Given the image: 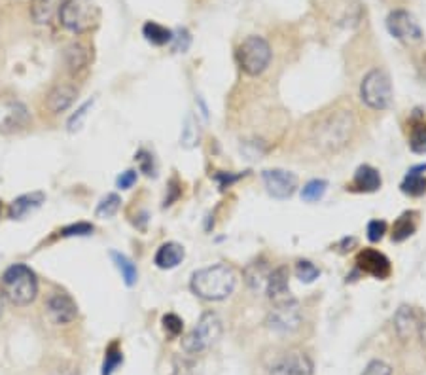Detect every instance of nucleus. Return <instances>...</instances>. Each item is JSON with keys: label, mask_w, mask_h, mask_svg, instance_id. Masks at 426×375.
Returning <instances> with one entry per match:
<instances>
[{"label": "nucleus", "mask_w": 426, "mask_h": 375, "mask_svg": "<svg viewBox=\"0 0 426 375\" xmlns=\"http://www.w3.org/2000/svg\"><path fill=\"white\" fill-rule=\"evenodd\" d=\"M356 131L354 114L347 108L320 112L309 125V142L322 154H336L351 142Z\"/></svg>", "instance_id": "f257e3e1"}, {"label": "nucleus", "mask_w": 426, "mask_h": 375, "mask_svg": "<svg viewBox=\"0 0 426 375\" xmlns=\"http://www.w3.org/2000/svg\"><path fill=\"white\" fill-rule=\"evenodd\" d=\"M237 273L228 264L203 267L191 275L190 288L193 294L205 302H222L235 292Z\"/></svg>", "instance_id": "f03ea898"}, {"label": "nucleus", "mask_w": 426, "mask_h": 375, "mask_svg": "<svg viewBox=\"0 0 426 375\" xmlns=\"http://www.w3.org/2000/svg\"><path fill=\"white\" fill-rule=\"evenodd\" d=\"M2 296L8 302L25 307L37 300L38 280L35 271L25 264H14L8 267L0 279Z\"/></svg>", "instance_id": "7ed1b4c3"}, {"label": "nucleus", "mask_w": 426, "mask_h": 375, "mask_svg": "<svg viewBox=\"0 0 426 375\" xmlns=\"http://www.w3.org/2000/svg\"><path fill=\"white\" fill-rule=\"evenodd\" d=\"M59 21L74 35H84L99 25L101 12L93 0H65L59 8Z\"/></svg>", "instance_id": "20e7f679"}, {"label": "nucleus", "mask_w": 426, "mask_h": 375, "mask_svg": "<svg viewBox=\"0 0 426 375\" xmlns=\"http://www.w3.org/2000/svg\"><path fill=\"white\" fill-rule=\"evenodd\" d=\"M222 320L214 311H206L201 315L197 324L191 328L186 338H182V351L188 356H195L209 351L220 339Z\"/></svg>", "instance_id": "39448f33"}, {"label": "nucleus", "mask_w": 426, "mask_h": 375, "mask_svg": "<svg viewBox=\"0 0 426 375\" xmlns=\"http://www.w3.org/2000/svg\"><path fill=\"white\" fill-rule=\"evenodd\" d=\"M237 63L246 76H260L271 63V46L262 37H249L237 48Z\"/></svg>", "instance_id": "423d86ee"}, {"label": "nucleus", "mask_w": 426, "mask_h": 375, "mask_svg": "<svg viewBox=\"0 0 426 375\" xmlns=\"http://www.w3.org/2000/svg\"><path fill=\"white\" fill-rule=\"evenodd\" d=\"M360 99L371 110H387L392 104V84L389 74L381 68L369 70L360 84Z\"/></svg>", "instance_id": "0eeeda50"}, {"label": "nucleus", "mask_w": 426, "mask_h": 375, "mask_svg": "<svg viewBox=\"0 0 426 375\" xmlns=\"http://www.w3.org/2000/svg\"><path fill=\"white\" fill-rule=\"evenodd\" d=\"M302 318L300 303L296 302L294 298H290L284 302L273 303L271 311L267 313V318H265V324L275 334L287 336V334H292L302 326Z\"/></svg>", "instance_id": "6e6552de"}, {"label": "nucleus", "mask_w": 426, "mask_h": 375, "mask_svg": "<svg viewBox=\"0 0 426 375\" xmlns=\"http://www.w3.org/2000/svg\"><path fill=\"white\" fill-rule=\"evenodd\" d=\"M387 29L396 40L405 42V44H415L423 40V30H420L419 23L405 10L390 12L387 17Z\"/></svg>", "instance_id": "1a4fd4ad"}, {"label": "nucleus", "mask_w": 426, "mask_h": 375, "mask_svg": "<svg viewBox=\"0 0 426 375\" xmlns=\"http://www.w3.org/2000/svg\"><path fill=\"white\" fill-rule=\"evenodd\" d=\"M262 180H264L265 190L267 193L275 199H284L292 198L298 190V177L294 173L284 169H267L264 171L262 175Z\"/></svg>", "instance_id": "9d476101"}, {"label": "nucleus", "mask_w": 426, "mask_h": 375, "mask_svg": "<svg viewBox=\"0 0 426 375\" xmlns=\"http://www.w3.org/2000/svg\"><path fill=\"white\" fill-rule=\"evenodd\" d=\"M356 267L358 271L371 275L374 279H389L392 273V265L390 260L383 252L375 249H362L356 256Z\"/></svg>", "instance_id": "9b49d317"}, {"label": "nucleus", "mask_w": 426, "mask_h": 375, "mask_svg": "<svg viewBox=\"0 0 426 375\" xmlns=\"http://www.w3.org/2000/svg\"><path fill=\"white\" fill-rule=\"evenodd\" d=\"M46 313L57 326L70 324L78 315V305L66 292H53L46 303Z\"/></svg>", "instance_id": "f8f14e48"}, {"label": "nucleus", "mask_w": 426, "mask_h": 375, "mask_svg": "<svg viewBox=\"0 0 426 375\" xmlns=\"http://www.w3.org/2000/svg\"><path fill=\"white\" fill-rule=\"evenodd\" d=\"M271 375H315V366L309 354L302 351H290L273 364Z\"/></svg>", "instance_id": "ddd939ff"}, {"label": "nucleus", "mask_w": 426, "mask_h": 375, "mask_svg": "<svg viewBox=\"0 0 426 375\" xmlns=\"http://www.w3.org/2000/svg\"><path fill=\"white\" fill-rule=\"evenodd\" d=\"M29 112L25 104L17 101H2L0 103V129L2 131H15L29 124Z\"/></svg>", "instance_id": "4468645a"}, {"label": "nucleus", "mask_w": 426, "mask_h": 375, "mask_svg": "<svg viewBox=\"0 0 426 375\" xmlns=\"http://www.w3.org/2000/svg\"><path fill=\"white\" fill-rule=\"evenodd\" d=\"M288 279H290V273H288V267H284V265H279V267L271 269L267 285H265V294H267V298L273 303L284 302V300L292 298Z\"/></svg>", "instance_id": "2eb2a0df"}, {"label": "nucleus", "mask_w": 426, "mask_h": 375, "mask_svg": "<svg viewBox=\"0 0 426 375\" xmlns=\"http://www.w3.org/2000/svg\"><path fill=\"white\" fill-rule=\"evenodd\" d=\"M417 324H419V315L412 305H400L392 316L394 331L402 341H409L417 334Z\"/></svg>", "instance_id": "dca6fc26"}, {"label": "nucleus", "mask_w": 426, "mask_h": 375, "mask_svg": "<svg viewBox=\"0 0 426 375\" xmlns=\"http://www.w3.org/2000/svg\"><path fill=\"white\" fill-rule=\"evenodd\" d=\"M381 173L371 167V165H360L354 173L353 182L347 186V190L354 193H374L381 188Z\"/></svg>", "instance_id": "f3484780"}, {"label": "nucleus", "mask_w": 426, "mask_h": 375, "mask_svg": "<svg viewBox=\"0 0 426 375\" xmlns=\"http://www.w3.org/2000/svg\"><path fill=\"white\" fill-rule=\"evenodd\" d=\"M76 95H78V89L74 88L72 84H57L48 93L46 106H48V110L52 112V114H61V112H65L66 108L72 106V103L76 101Z\"/></svg>", "instance_id": "a211bd4d"}, {"label": "nucleus", "mask_w": 426, "mask_h": 375, "mask_svg": "<svg viewBox=\"0 0 426 375\" xmlns=\"http://www.w3.org/2000/svg\"><path fill=\"white\" fill-rule=\"evenodd\" d=\"M269 273H271V267L265 262L264 258H258L254 262H250L243 271V279L246 282V287L252 290V292H265V285H267V279H269Z\"/></svg>", "instance_id": "6ab92c4d"}, {"label": "nucleus", "mask_w": 426, "mask_h": 375, "mask_svg": "<svg viewBox=\"0 0 426 375\" xmlns=\"http://www.w3.org/2000/svg\"><path fill=\"white\" fill-rule=\"evenodd\" d=\"M46 195L42 191H32V193H25L21 198L14 199L10 203V209H8V216L12 220H23L27 214H30L32 211H37L38 206L44 203Z\"/></svg>", "instance_id": "aec40b11"}, {"label": "nucleus", "mask_w": 426, "mask_h": 375, "mask_svg": "<svg viewBox=\"0 0 426 375\" xmlns=\"http://www.w3.org/2000/svg\"><path fill=\"white\" fill-rule=\"evenodd\" d=\"M184 252L182 244L175 243V241H169V243H163L154 256V264L159 267V269H175L178 264H182Z\"/></svg>", "instance_id": "412c9836"}, {"label": "nucleus", "mask_w": 426, "mask_h": 375, "mask_svg": "<svg viewBox=\"0 0 426 375\" xmlns=\"http://www.w3.org/2000/svg\"><path fill=\"white\" fill-rule=\"evenodd\" d=\"M426 163L425 165H415L407 171V175L400 184V190L404 191L409 198H420L426 193Z\"/></svg>", "instance_id": "4be33fe9"}, {"label": "nucleus", "mask_w": 426, "mask_h": 375, "mask_svg": "<svg viewBox=\"0 0 426 375\" xmlns=\"http://www.w3.org/2000/svg\"><path fill=\"white\" fill-rule=\"evenodd\" d=\"M91 61V52H89L88 46L80 44V42H74L65 50V65L68 66L70 73H80Z\"/></svg>", "instance_id": "5701e85b"}, {"label": "nucleus", "mask_w": 426, "mask_h": 375, "mask_svg": "<svg viewBox=\"0 0 426 375\" xmlns=\"http://www.w3.org/2000/svg\"><path fill=\"white\" fill-rule=\"evenodd\" d=\"M415 216H417L415 213H404L400 218H396V222L392 224V233H390L394 243H404L405 239H409L415 233L417 229Z\"/></svg>", "instance_id": "b1692460"}, {"label": "nucleus", "mask_w": 426, "mask_h": 375, "mask_svg": "<svg viewBox=\"0 0 426 375\" xmlns=\"http://www.w3.org/2000/svg\"><path fill=\"white\" fill-rule=\"evenodd\" d=\"M110 258H112V262L116 264V267H118V271L122 273V279H124L125 285H127V287H135V285H137V280H139L137 265L133 264L131 260L125 256V254L116 252V250H112Z\"/></svg>", "instance_id": "393cba45"}, {"label": "nucleus", "mask_w": 426, "mask_h": 375, "mask_svg": "<svg viewBox=\"0 0 426 375\" xmlns=\"http://www.w3.org/2000/svg\"><path fill=\"white\" fill-rule=\"evenodd\" d=\"M57 6L59 0H30V15L37 23H50Z\"/></svg>", "instance_id": "a878e982"}, {"label": "nucleus", "mask_w": 426, "mask_h": 375, "mask_svg": "<svg viewBox=\"0 0 426 375\" xmlns=\"http://www.w3.org/2000/svg\"><path fill=\"white\" fill-rule=\"evenodd\" d=\"M142 35L146 38L150 44L154 46H165L169 44L173 40V30H169L167 27H163L159 23L155 21H148L144 27H142Z\"/></svg>", "instance_id": "bb28decb"}, {"label": "nucleus", "mask_w": 426, "mask_h": 375, "mask_svg": "<svg viewBox=\"0 0 426 375\" xmlns=\"http://www.w3.org/2000/svg\"><path fill=\"white\" fill-rule=\"evenodd\" d=\"M328 190V182L322 178H315V180H309L307 184L302 188V199L307 203H316L326 195Z\"/></svg>", "instance_id": "cd10ccee"}, {"label": "nucleus", "mask_w": 426, "mask_h": 375, "mask_svg": "<svg viewBox=\"0 0 426 375\" xmlns=\"http://www.w3.org/2000/svg\"><path fill=\"white\" fill-rule=\"evenodd\" d=\"M409 148L415 154H426V122H423V119L413 122Z\"/></svg>", "instance_id": "c85d7f7f"}, {"label": "nucleus", "mask_w": 426, "mask_h": 375, "mask_svg": "<svg viewBox=\"0 0 426 375\" xmlns=\"http://www.w3.org/2000/svg\"><path fill=\"white\" fill-rule=\"evenodd\" d=\"M119 205H122V199H119L118 193H108V195L97 205L95 216L97 218H112V216L119 211Z\"/></svg>", "instance_id": "c756f323"}, {"label": "nucleus", "mask_w": 426, "mask_h": 375, "mask_svg": "<svg viewBox=\"0 0 426 375\" xmlns=\"http://www.w3.org/2000/svg\"><path fill=\"white\" fill-rule=\"evenodd\" d=\"M124 362V353L119 351L118 343L114 341L108 349H106V354H104V362H103V375H112L118 366Z\"/></svg>", "instance_id": "7c9ffc66"}, {"label": "nucleus", "mask_w": 426, "mask_h": 375, "mask_svg": "<svg viewBox=\"0 0 426 375\" xmlns=\"http://www.w3.org/2000/svg\"><path fill=\"white\" fill-rule=\"evenodd\" d=\"M296 277L302 282H305V285H309V282H315L320 277V269L313 262H309V260H300L296 264Z\"/></svg>", "instance_id": "2f4dec72"}, {"label": "nucleus", "mask_w": 426, "mask_h": 375, "mask_svg": "<svg viewBox=\"0 0 426 375\" xmlns=\"http://www.w3.org/2000/svg\"><path fill=\"white\" fill-rule=\"evenodd\" d=\"M163 330H165V334L169 336V338H178L180 334H182L184 330V323L182 318L178 315H175V313H167V315L163 316Z\"/></svg>", "instance_id": "473e14b6"}, {"label": "nucleus", "mask_w": 426, "mask_h": 375, "mask_svg": "<svg viewBox=\"0 0 426 375\" xmlns=\"http://www.w3.org/2000/svg\"><path fill=\"white\" fill-rule=\"evenodd\" d=\"M91 233H93V226L88 222H78V224L61 229V237H84L91 235Z\"/></svg>", "instance_id": "72a5a7b5"}, {"label": "nucleus", "mask_w": 426, "mask_h": 375, "mask_svg": "<svg viewBox=\"0 0 426 375\" xmlns=\"http://www.w3.org/2000/svg\"><path fill=\"white\" fill-rule=\"evenodd\" d=\"M387 229H389V226H387V222L385 220H371L369 224H367V239L371 241V243H379L383 237H385V233H387Z\"/></svg>", "instance_id": "f704fd0d"}, {"label": "nucleus", "mask_w": 426, "mask_h": 375, "mask_svg": "<svg viewBox=\"0 0 426 375\" xmlns=\"http://www.w3.org/2000/svg\"><path fill=\"white\" fill-rule=\"evenodd\" d=\"M135 160H137V163H139V169L142 171L144 175H148V177H152V175H155L154 155L150 154V152H146V150H140Z\"/></svg>", "instance_id": "c9c22d12"}, {"label": "nucleus", "mask_w": 426, "mask_h": 375, "mask_svg": "<svg viewBox=\"0 0 426 375\" xmlns=\"http://www.w3.org/2000/svg\"><path fill=\"white\" fill-rule=\"evenodd\" d=\"M362 375H392V368L385 360H371L364 368Z\"/></svg>", "instance_id": "e433bc0d"}, {"label": "nucleus", "mask_w": 426, "mask_h": 375, "mask_svg": "<svg viewBox=\"0 0 426 375\" xmlns=\"http://www.w3.org/2000/svg\"><path fill=\"white\" fill-rule=\"evenodd\" d=\"M91 104H93V101H88L86 104H81L80 108L76 110V114H74L72 118L68 119V131H78L81 127V122H84V118L88 116V110L91 108Z\"/></svg>", "instance_id": "4c0bfd02"}, {"label": "nucleus", "mask_w": 426, "mask_h": 375, "mask_svg": "<svg viewBox=\"0 0 426 375\" xmlns=\"http://www.w3.org/2000/svg\"><path fill=\"white\" fill-rule=\"evenodd\" d=\"M175 375H197L195 364L190 358H177L175 360Z\"/></svg>", "instance_id": "58836bf2"}, {"label": "nucleus", "mask_w": 426, "mask_h": 375, "mask_svg": "<svg viewBox=\"0 0 426 375\" xmlns=\"http://www.w3.org/2000/svg\"><path fill=\"white\" fill-rule=\"evenodd\" d=\"M135 182H137V171L133 169L122 173L118 180H116V184H118V188H122V190H129Z\"/></svg>", "instance_id": "ea45409f"}, {"label": "nucleus", "mask_w": 426, "mask_h": 375, "mask_svg": "<svg viewBox=\"0 0 426 375\" xmlns=\"http://www.w3.org/2000/svg\"><path fill=\"white\" fill-rule=\"evenodd\" d=\"M244 177L243 175H231V173H220V175H216V180L220 182L222 190H226V188H229V186L233 184V182H237L239 178Z\"/></svg>", "instance_id": "a19ab883"}, {"label": "nucleus", "mask_w": 426, "mask_h": 375, "mask_svg": "<svg viewBox=\"0 0 426 375\" xmlns=\"http://www.w3.org/2000/svg\"><path fill=\"white\" fill-rule=\"evenodd\" d=\"M417 336H419L420 343L426 347V313L419 316V324H417Z\"/></svg>", "instance_id": "79ce46f5"}, {"label": "nucleus", "mask_w": 426, "mask_h": 375, "mask_svg": "<svg viewBox=\"0 0 426 375\" xmlns=\"http://www.w3.org/2000/svg\"><path fill=\"white\" fill-rule=\"evenodd\" d=\"M169 188H171V198H167V199H165V206L173 205V201H175V199H177L178 195H180V190H178V182H177V178H173V180H171Z\"/></svg>", "instance_id": "37998d69"}, {"label": "nucleus", "mask_w": 426, "mask_h": 375, "mask_svg": "<svg viewBox=\"0 0 426 375\" xmlns=\"http://www.w3.org/2000/svg\"><path fill=\"white\" fill-rule=\"evenodd\" d=\"M2 309H4V303H2V298H0V315H2Z\"/></svg>", "instance_id": "c03bdc74"}, {"label": "nucleus", "mask_w": 426, "mask_h": 375, "mask_svg": "<svg viewBox=\"0 0 426 375\" xmlns=\"http://www.w3.org/2000/svg\"><path fill=\"white\" fill-rule=\"evenodd\" d=\"M0 209H2V205H0Z\"/></svg>", "instance_id": "a18cd8bd"}]
</instances>
